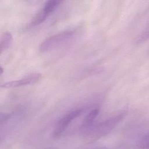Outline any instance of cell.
Wrapping results in <instances>:
<instances>
[{
    "instance_id": "obj_1",
    "label": "cell",
    "mask_w": 149,
    "mask_h": 149,
    "mask_svg": "<svg viewBox=\"0 0 149 149\" xmlns=\"http://www.w3.org/2000/svg\"><path fill=\"white\" fill-rule=\"evenodd\" d=\"M125 115V112H122L94 125L84 133V141L91 143L107 136L123 119Z\"/></svg>"
},
{
    "instance_id": "obj_2",
    "label": "cell",
    "mask_w": 149,
    "mask_h": 149,
    "mask_svg": "<svg viewBox=\"0 0 149 149\" xmlns=\"http://www.w3.org/2000/svg\"><path fill=\"white\" fill-rule=\"evenodd\" d=\"M77 34L76 30H67L55 34L45 38L40 44L39 50L41 52H46L53 50L66 42L71 41Z\"/></svg>"
},
{
    "instance_id": "obj_3",
    "label": "cell",
    "mask_w": 149,
    "mask_h": 149,
    "mask_svg": "<svg viewBox=\"0 0 149 149\" xmlns=\"http://www.w3.org/2000/svg\"><path fill=\"white\" fill-rule=\"evenodd\" d=\"M84 111V108L79 107L67 112L56 122L52 132V137L54 139L60 137L68 129L70 123L80 116Z\"/></svg>"
},
{
    "instance_id": "obj_4",
    "label": "cell",
    "mask_w": 149,
    "mask_h": 149,
    "mask_svg": "<svg viewBox=\"0 0 149 149\" xmlns=\"http://www.w3.org/2000/svg\"><path fill=\"white\" fill-rule=\"evenodd\" d=\"M62 2L61 1L49 0L47 1L41 10L36 15L30 23V26H35L43 23L54 12Z\"/></svg>"
},
{
    "instance_id": "obj_5",
    "label": "cell",
    "mask_w": 149,
    "mask_h": 149,
    "mask_svg": "<svg viewBox=\"0 0 149 149\" xmlns=\"http://www.w3.org/2000/svg\"><path fill=\"white\" fill-rule=\"evenodd\" d=\"M41 77V75L40 73H33L29 74L20 79L3 83L1 84V87L3 88H10L31 85L38 81Z\"/></svg>"
},
{
    "instance_id": "obj_6",
    "label": "cell",
    "mask_w": 149,
    "mask_h": 149,
    "mask_svg": "<svg viewBox=\"0 0 149 149\" xmlns=\"http://www.w3.org/2000/svg\"><path fill=\"white\" fill-rule=\"evenodd\" d=\"M100 111V110L98 108H94L91 109L84 117L80 127V130L84 133L94 125L93 123L98 116Z\"/></svg>"
},
{
    "instance_id": "obj_7",
    "label": "cell",
    "mask_w": 149,
    "mask_h": 149,
    "mask_svg": "<svg viewBox=\"0 0 149 149\" xmlns=\"http://www.w3.org/2000/svg\"><path fill=\"white\" fill-rule=\"evenodd\" d=\"M12 41V36L9 32L4 33L1 38L0 42V52L2 54L3 51L6 50L10 46Z\"/></svg>"
},
{
    "instance_id": "obj_8",
    "label": "cell",
    "mask_w": 149,
    "mask_h": 149,
    "mask_svg": "<svg viewBox=\"0 0 149 149\" xmlns=\"http://www.w3.org/2000/svg\"><path fill=\"white\" fill-rule=\"evenodd\" d=\"M137 146L141 149H149V132L139 139L137 142Z\"/></svg>"
},
{
    "instance_id": "obj_9",
    "label": "cell",
    "mask_w": 149,
    "mask_h": 149,
    "mask_svg": "<svg viewBox=\"0 0 149 149\" xmlns=\"http://www.w3.org/2000/svg\"><path fill=\"white\" fill-rule=\"evenodd\" d=\"M148 39H149V25L137 37L136 40V43L137 44H140L148 40Z\"/></svg>"
},
{
    "instance_id": "obj_10",
    "label": "cell",
    "mask_w": 149,
    "mask_h": 149,
    "mask_svg": "<svg viewBox=\"0 0 149 149\" xmlns=\"http://www.w3.org/2000/svg\"><path fill=\"white\" fill-rule=\"evenodd\" d=\"M1 74L2 75V74H3V68L2 67V66H1Z\"/></svg>"
}]
</instances>
